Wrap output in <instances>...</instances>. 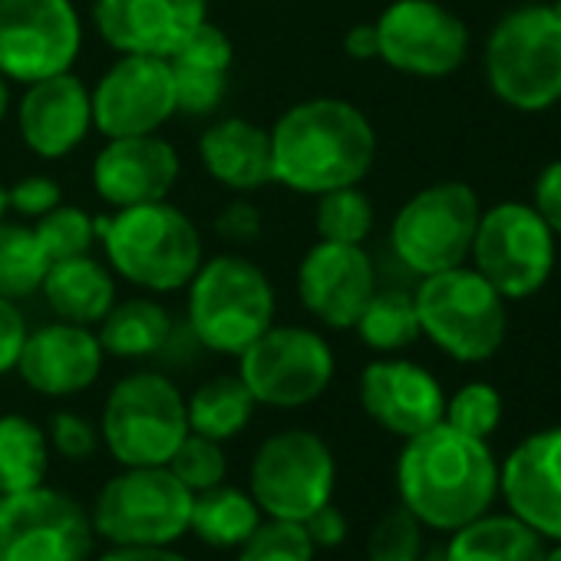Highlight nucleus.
Masks as SVG:
<instances>
[{"mask_svg":"<svg viewBox=\"0 0 561 561\" xmlns=\"http://www.w3.org/2000/svg\"><path fill=\"white\" fill-rule=\"evenodd\" d=\"M344 50H347V57H354V60H377V54H380L377 27H374V24H357V27H351L347 37H344Z\"/></svg>","mask_w":561,"mask_h":561,"instance_id":"de8ad7c7","label":"nucleus"},{"mask_svg":"<svg viewBox=\"0 0 561 561\" xmlns=\"http://www.w3.org/2000/svg\"><path fill=\"white\" fill-rule=\"evenodd\" d=\"M305 531L308 538L314 541V548H337L344 538H347V518L337 505H321L314 515H308L305 522Z\"/></svg>","mask_w":561,"mask_h":561,"instance_id":"a18cd8bd","label":"nucleus"},{"mask_svg":"<svg viewBox=\"0 0 561 561\" xmlns=\"http://www.w3.org/2000/svg\"><path fill=\"white\" fill-rule=\"evenodd\" d=\"M185 291L188 328L211 354L238 357L274 324L277 295L271 277L257 261L238 251L205 257Z\"/></svg>","mask_w":561,"mask_h":561,"instance_id":"20e7f679","label":"nucleus"},{"mask_svg":"<svg viewBox=\"0 0 561 561\" xmlns=\"http://www.w3.org/2000/svg\"><path fill=\"white\" fill-rule=\"evenodd\" d=\"M443 420L466 436L489 439L502 423V397L489 383H466L446 400Z\"/></svg>","mask_w":561,"mask_h":561,"instance_id":"58836bf2","label":"nucleus"},{"mask_svg":"<svg viewBox=\"0 0 561 561\" xmlns=\"http://www.w3.org/2000/svg\"><path fill=\"white\" fill-rule=\"evenodd\" d=\"M106 364V351L93 328L50 321L27 334L18 374L41 397H77L90 390Z\"/></svg>","mask_w":561,"mask_h":561,"instance_id":"412c9836","label":"nucleus"},{"mask_svg":"<svg viewBox=\"0 0 561 561\" xmlns=\"http://www.w3.org/2000/svg\"><path fill=\"white\" fill-rule=\"evenodd\" d=\"M374 27L380 44L377 60L407 77H449L469 54L466 24L439 0H393Z\"/></svg>","mask_w":561,"mask_h":561,"instance_id":"dca6fc26","label":"nucleus"},{"mask_svg":"<svg viewBox=\"0 0 561 561\" xmlns=\"http://www.w3.org/2000/svg\"><path fill=\"white\" fill-rule=\"evenodd\" d=\"M531 208L541 215V221H545L554 234H561V159L551 162V165L538 175V182H535V205H531Z\"/></svg>","mask_w":561,"mask_h":561,"instance_id":"c03bdc74","label":"nucleus"},{"mask_svg":"<svg viewBox=\"0 0 561 561\" xmlns=\"http://www.w3.org/2000/svg\"><path fill=\"white\" fill-rule=\"evenodd\" d=\"M261 522V508L251 492L234 485H211L192 495L188 531H195L211 548H238Z\"/></svg>","mask_w":561,"mask_h":561,"instance_id":"c85d7f7f","label":"nucleus"},{"mask_svg":"<svg viewBox=\"0 0 561 561\" xmlns=\"http://www.w3.org/2000/svg\"><path fill=\"white\" fill-rule=\"evenodd\" d=\"M96 234L110 271L146 295L185 291L205 261L195 221L169 198L116 208L96 218Z\"/></svg>","mask_w":561,"mask_h":561,"instance_id":"7ed1b4c3","label":"nucleus"},{"mask_svg":"<svg viewBox=\"0 0 561 561\" xmlns=\"http://www.w3.org/2000/svg\"><path fill=\"white\" fill-rule=\"evenodd\" d=\"M446 561H541L545 538L518 515H479L456 528L443 548Z\"/></svg>","mask_w":561,"mask_h":561,"instance_id":"bb28decb","label":"nucleus"},{"mask_svg":"<svg viewBox=\"0 0 561 561\" xmlns=\"http://www.w3.org/2000/svg\"><path fill=\"white\" fill-rule=\"evenodd\" d=\"M93 538L90 512L60 489L0 495V561H87Z\"/></svg>","mask_w":561,"mask_h":561,"instance_id":"4468645a","label":"nucleus"},{"mask_svg":"<svg viewBox=\"0 0 561 561\" xmlns=\"http://www.w3.org/2000/svg\"><path fill=\"white\" fill-rule=\"evenodd\" d=\"M370 561H420L423 558V522L400 502L383 512L367 541Z\"/></svg>","mask_w":561,"mask_h":561,"instance_id":"4c0bfd02","label":"nucleus"},{"mask_svg":"<svg viewBox=\"0 0 561 561\" xmlns=\"http://www.w3.org/2000/svg\"><path fill=\"white\" fill-rule=\"evenodd\" d=\"M37 295L47 301V308L57 314V321L87 324V328H96L110 314V308L119 301L116 274L110 271L106 261L93 257V251L64 257V261H50Z\"/></svg>","mask_w":561,"mask_h":561,"instance_id":"a878e982","label":"nucleus"},{"mask_svg":"<svg viewBox=\"0 0 561 561\" xmlns=\"http://www.w3.org/2000/svg\"><path fill=\"white\" fill-rule=\"evenodd\" d=\"M34 225V234L41 238L44 251L50 261H64V257H77V254H90L93 244L100 241L96 234V218L80 208V205H67L60 202L57 208H50L47 215H41Z\"/></svg>","mask_w":561,"mask_h":561,"instance_id":"f704fd0d","label":"nucleus"},{"mask_svg":"<svg viewBox=\"0 0 561 561\" xmlns=\"http://www.w3.org/2000/svg\"><path fill=\"white\" fill-rule=\"evenodd\" d=\"M60 202H64V185L54 175H44V172L21 175L14 185H8V205L24 221H37L41 215H47Z\"/></svg>","mask_w":561,"mask_h":561,"instance_id":"a19ab883","label":"nucleus"},{"mask_svg":"<svg viewBox=\"0 0 561 561\" xmlns=\"http://www.w3.org/2000/svg\"><path fill=\"white\" fill-rule=\"evenodd\" d=\"M83 18L73 0H0V77L37 83L73 70Z\"/></svg>","mask_w":561,"mask_h":561,"instance_id":"f8f14e48","label":"nucleus"},{"mask_svg":"<svg viewBox=\"0 0 561 561\" xmlns=\"http://www.w3.org/2000/svg\"><path fill=\"white\" fill-rule=\"evenodd\" d=\"M14 119L27 152L47 162L67 159L93 133L90 87L73 70L27 83Z\"/></svg>","mask_w":561,"mask_h":561,"instance_id":"a211bd4d","label":"nucleus"},{"mask_svg":"<svg viewBox=\"0 0 561 561\" xmlns=\"http://www.w3.org/2000/svg\"><path fill=\"white\" fill-rule=\"evenodd\" d=\"M314 551L301 522L267 518L238 545V561H314Z\"/></svg>","mask_w":561,"mask_h":561,"instance_id":"c9c22d12","label":"nucleus"},{"mask_svg":"<svg viewBox=\"0 0 561 561\" xmlns=\"http://www.w3.org/2000/svg\"><path fill=\"white\" fill-rule=\"evenodd\" d=\"M413 305L420 331L459 364H482L505 341V298L476 267L426 274Z\"/></svg>","mask_w":561,"mask_h":561,"instance_id":"423d86ee","label":"nucleus"},{"mask_svg":"<svg viewBox=\"0 0 561 561\" xmlns=\"http://www.w3.org/2000/svg\"><path fill=\"white\" fill-rule=\"evenodd\" d=\"M479 198L466 182H436L416 192L390 225V244L413 274H439L466 264L479 228Z\"/></svg>","mask_w":561,"mask_h":561,"instance_id":"9b49d317","label":"nucleus"},{"mask_svg":"<svg viewBox=\"0 0 561 561\" xmlns=\"http://www.w3.org/2000/svg\"><path fill=\"white\" fill-rule=\"evenodd\" d=\"M400 502L426 525L456 531L485 515L499 495V462L485 439L446 420L410 436L397 462Z\"/></svg>","mask_w":561,"mask_h":561,"instance_id":"f03ea898","label":"nucleus"},{"mask_svg":"<svg viewBox=\"0 0 561 561\" xmlns=\"http://www.w3.org/2000/svg\"><path fill=\"white\" fill-rule=\"evenodd\" d=\"M264 221H261V208L248 198V195H234L218 215H215V234L231 244V248H248L261 238Z\"/></svg>","mask_w":561,"mask_h":561,"instance_id":"79ce46f5","label":"nucleus"},{"mask_svg":"<svg viewBox=\"0 0 561 561\" xmlns=\"http://www.w3.org/2000/svg\"><path fill=\"white\" fill-rule=\"evenodd\" d=\"M489 90L512 110L541 113L561 103V21L545 4L508 11L485 44Z\"/></svg>","mask_w":561,"mask_h":561,"instance_id":"39448f33","label":"nucleus"},{"mask_svg":"<svg viewBox=\"0 0 561 561\" xmlns=\"http://www.w3.org/2000/svg\"><path fill=\"white\" fill-rule=\"evenodd\" d=\"M499 492L512 515L541 538L561 541V426L522 439L499 466Z\"/></svg>","mask_w":561,"mask_h":561,"instance_id":"5701e85b","label":"nucleus"},{"mask_svg":"<svg viewBox=\"0 0 561 561\" xmlns=\"http://www.w3.org/2000/svg\"><path fill=\"white\" fill-rule=\"evenodd\" d=\"M420 561H446V558H443V551H430V554H423Z\"/></svg>","mask_w":561,"mask_h":561,"instance_id":"603ef678","label":"nucleus"},{"mask_svg":"<svg viewBox=\"0 0 561 561\" xmlns=\"http://www.w3.org/2000/svg\"><path fill=\"white\" fill-rule=\"evenodd\" d=\"M47 439H50V449L60 453L64 459H90L103 443L100 426H93L87 416H80L73 410H64V413L50 416Z\"/></svg>","mask_w":561,"mask_h":561,"instance_id":"ea45409f","label":"nucleus"},{"mask_svg":"<svg viewBox=\"0 0 561 561\" xmlns=\"http://www.w3.org/2000/svg\"><path fill=\"white\" fill-rule=\"evenodd\" d=\"M27 334H31V324L21 311V301L0 298V377L18 367Z\"/></svg>","mask_w":561,"mask_h":561,"instance_id":"37998d69","label":"nucleus"},{"mask_svg":"<svg viewBox=\"0 0 561 561\" xmlns=\"http://www.w3.org/2000/svg\"><path fill=\"white\" fill-rule=\"evenodd\" d=\"M169 64H172L179 113H185V116H211L228 96L231 67H234V44L218 24L205 21L169 57Z\"/></svg>","mask_w":561,"mask_h":561,"instance_id":"393cba45","label":"nucleus"},{"mask_svg":"<svg viewBox=\"0 0 561 561\" xmlns=\"http://www.w3.org/2000/svg\"><path fill=\"white\" fill-rule=\"evenodd\" d=\"M541 561H561V541L554 548H545V558Z\"/></svg>","mask_w":561,"mask_h":561,"instance_id":"3c124183","label":"nucleus"},{"mask_svg":"<svg viewBox=\"0 0 561 561\" xmlns=\"http://www.w3.org/2000/svg\"><path fill=\"white\" fill-rule=\"evenodd\" d=\"M8 211H11V205H8V185L0 182V221L8 218Z\"/></svg>","mask_w":561,"mask_h":561,"instance_id":"8fccbe9b","label":"nucleus"},{"mask_svg":"<svg viewBox=\"0 0 561 561\" xmlns=\"http://www.w3.org/2000/svg\"><path fill=\"white\" fill-rule=\"evenodd\" d=\"M360 407L377 426L410 439L443 423L446 393L426 367L400 357H383L367 364L360 374Z\"/></svg>","mask_w":561,"mask_h":561,"instance_id":"4be33fe9","label":"nucleus"},{"mask_svg":"<svg viewBox=\"0 0 561 561\" xmlns=\"http://www.w3.org/2000/svg\"><path fill=\"white\" fill-rule=\"evenodd\" d=\"M254 407L257 403L238 374H218L202 387H195V393L185 400L188 430L225 443L251 423Z\"/></svg>","mask_w":561,"mask_h":561,"instance_id":"c756f323","label":"nucleus"},{"mask_svg":"<svg viewBox=\"0 0 561 561\" xmlns=\"http://www.w3.org/2000/svg\"><path fill=\"white\" fill-rule=\"evenodd\" d=\"M469 257L502 298H531L554 267V231L531 205L502 202L479 215Z\"/></svg>","mask_w":561,"mask_h":561,"instance_id":"ddd939ff","label":"nucleus"},{"mask_svg":"<svg viewBox=\"0 0 561 561\" xmlns=\"http://www.w3.org/2000/svg\"><path fill=\"white\" fill-rule=\"evenodd\" d=\"M198 162L234 195H251L274 182L271 133L251 119L225 116L198 136Z\"/></svg>","mask_w":561,"mask_h":561,"instance_id":"b1692460","label":"nucleus"},{"mask_svg":"<svg viewBox=\"0 0 561 561\" xmlns=\"http://www.w3.org/2000/svg\"><path fill=\"white\" fill-rule=\"evenodd\" d=\"M314 228L321 241L364 244L374 231V202L357 185L324 192L314 205Z\"/></svg>","mask_w":561,"mask_h":561,"instance_id":"72a5a7b5","label":"nucleus"},{"mask_svg":"<svg viewBox=\"0 0 561 561\" xmlns=\"http://www.w3.org/2000/svg\"><path fill=\"white\" fill-rule=\"evenodd\" d=\"M93 129L106 139L149 136L179 113L169 57L119 54L90 87Z\"/></svg>","mask_w":561,"mask_h":561,"instance_id":"2eb2a0df","label":"nucleus"},{"mask_svg":"<svg viewBox=\"0 0 561 561\" xmlns=\"http://www.w3.org/2000/svg\"><path fill=\"white\" fill-rule=\"evenodd\" d=\"M274 182L298 195H324L360 185L377 162L374 123L341 96H311L274 119Z\"/></svg>","mask_w":561,"mask_h":561,"instance_id":"f257e3e1","label":"nucleus"},{"mask_svg":"<svg viewBox=\"0 0 561 561\" xmlns=\"http://www.w3.org/2000/svg\"><path fill=\"white\" fill-rule=\"evenodd\" d=\"M172 476L188 489V492H205L211 485H221L228 476V456L218 439H208L202 433H185V439L175 446V453L165 462Z\"/></svg>","mask_w":561,"mask_h":561,"instance_id":"e433bc0d","label":"nucleus"},{"mask_svg":"<svg viewBox=\"0 0 561 561\" xmlns=\"http://www.w3.org/2000/svg\"><path fill=\"white\" fill-rule=\"evenodd\" d=\"M192 495L169 466H126L93 502V531L113 545H172L188 531Z\"/></svg>","mask_w":561,"mask_h":561,"instance_id":"9d476101","label":"nucleus"},{"mask_svg":"<svg viewBox=\"0 0 561 561\" xmlns=\"http://www.w3.org/2000/svg\"><path fill=\"white\" fill-rule=\"evenodd\" d=\"M337 485V462L331 446L311 430H277L267 436L248 472V492L261 515L305 522L331 502Z\"/></svg>","mask_w":561,"mask_h":561,"instance_id":"1a4fd4ad","label":"nucleus"},{"mask_svg":"<svg viewBox=\"0 0 561 561\" xmlns=\"http://www.w3.org/2000/svg\"><path fill=\"white\" fill-rule=\"evenodd\" d=\"M301 308L334 331H351L377 291V267L364 244L318 241L298 264Z\"/></svg>","mask_w":561,"mask_h":561,"instance_id":"f3484780","label":"nucleus"},{"mask_svg":"<svg viewBox=\"0 0 561 561\" xmlns=\"http://www.w3.org/2000/svg\"><path fill=\"white\" fill-rule=\"evenodd\" d=\"M337 360L328 337L305 324H271L238 354V377L257 407L298 410L321 400Z\"/></svg>","mask_w":561,"mask_h":561,"instance_id":"6e6552de","label":"nucleus"},{"mask_svg":"<svg viewBox=\"0 0 561 561\" xmlns=\"http://www.w3.org/2000/svg\"><path fill=\"white\" fill-rule=\"evenodd\" d=\"M354 331L377 354H400V351H407L423 334L420 331V318H416L413 295L397 291V288L374 291V298L360 311Z\"/></svg>","mask_w":561,"mask_h":561,"instance_id":"473e14b6","label":"nucleus"},{"mask_svg":"<svg viewBox=\"0 0 561 561\" xmlns=\"http://www.w3.org/2000/svg\"><path fill=\"white\" fill-rule=\"evenodd\" d=\"M50 439L24 413L0 416V495L44 485L50 472Z\"/></svg>","mask_w":561,"mask_h":561,"instance_id":"7c9ffc66","label":"nucleus"},{"mask_svg":"<svg viewBox=\"0 0 561 561\" xmlns=\"http://www.w3.org/2000/svg\"><path fill=\"white\" fill-rule=\"evenodd\" d=\"M96 337L106 357H119V360L156 357L172 337V314L152 295H136L110 308V314L96 324Z\"/></svg>","mask_w":561,"mask_h":561,"instance_id":"cd10ccee","label":"nucleus"},{"mask_svg":"<svg viewBox=\"0 0 561 561\" xmlns=\"http://www.w3.org/2000/svg\"><path fill=\"white\" fill-rule=\"evenodd\" d=\"M8 113H11V83L0 77V123L8 119Z\"/></svg>","mask_w":561,"mask_h":561,"instance_id":"09e8293b","label":"nucleus"},{"mask_svg":"<svg viewBox=\"0 0 561 561\" xmlns=\"http://www.w3.org/2000/svg\"><path fill=\"white\" fill-rule=\"evenodd\" d=\"M179 175H182L179 149L159 133L106 139L90 169L93 192L113 211L169 198Z\"/></svg>","mask_w":561,"mask_h":561,"instance_id":"aec40b11","label":"nucleus"},{"mask_svg":"<svg viewBox=\"0 0 561 561\" xmlns=\"http://www.w3.org/2000/svg\"><path fill=\"white\" fill-rule=\"evenodd\" d=\"M100 561H188V558L169 545H116Z\"/></svg>","mask_w":561,"mask_h":561,"instance_id":"49530a36","label":"nucleus"},{"mask_svg":"<svg viewBox=\"0 0 561 561\" xmlns=\"http://www.w3.org/2000/svg\"><path fill=\"white\" fill-rule=\"evenodd\" d=\"M50 257L27 221H0V298L27 301L41 291Z\"/></svg>","mask_w":561,"mask_h":561,"instance_id":"2f4dec72","label":"nucleus"},{"mask_svg":"<svg viewBox=\"0 0 561 561\" xmlns=\"http://www.w3.org/2000/svg\"><path fill=\"white\" fill-rule=\"evenodd\" d=\"M208 21V0H93V27L116 54L172 57Z\"/></svg>","mask_w":561,"mask_h":561,"instance_id":"6ab92c4d","label":"nucleus"},{"mask_svg":"<svg viewBox=\"0 0 561 561\" xmlns=\"http://www.w3.org/2000/svg\"><path fill=\"white\" fill-rule=\"evenodd\" d=\"M551 11H554V18L561 21V0H554V4H551Z\"/></svg>","mask_w":561,"mask_h":561,"instance_id":"864d4df0","label":"nucleus"},{"mask_svg":"<svg viewBox=\"0 0 561 561\" xmlns=\"http://www.w3.org/2000/svg\"><path fill=\"white\" fill-rule=\"evenodd\" d=\"M185 433V397L165 374L136 370L113 383L100 439L119 466H165Z\"/></svg>","mask_w":561,"mask_h":561,"instance_id":"0eeeda50","label":"nucleus"}]
</instances>
